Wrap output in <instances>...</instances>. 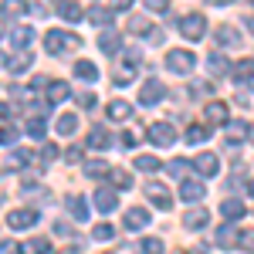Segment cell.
Wrapping results in <instances>:
<instances>
[{"mask_svg":"<svg viewBox=\"0 0 254 254\" xmlns=\"http://www.w3.org/2000/svg\"><path fill=\"white\" fill-rule=\"evenodd\" d=\"M44 48H48V55H68V51H78L81 48V38L78 34H71V31H48L44 34Z\"/></svg>","mask_w":254,"mask_h":254,"instance_id":"1","label":"cell"},{"mask_svg":"<svg viewBox=\"0 0 254 254\" xmlns=\"http://www.w3.org/2000/svg\"><path fill=\"white\" fill-rule=\"evenodd\" d=\"M193 64H196V55H193V51H187V48H173V51L166 55V68L176 71V75L193 71Z\"/></svg>","mask_w":254,"mask_h":254,"instance_id":"2","label":"cell"},{"mask_svg":"<svg viewBox=\"0 0 254 254\" xmlns=\"http://www.w3.org/2000/svg\"><path fill=\"white\" fill-rule=\"evenodd\" d=\"M180 34L187 41H200L203 34H207V20H203V14H187V17L180 20Z\"/></svg>","mask_w":254,"mask_h":254,"instance_id":"3","label":"cell"},{"mask_svg":"<svg viewBox=\"0 0 254 254\" xmlns=\"http://www.w3.org/2000/svg\"><path fill=\"white\" fill-rule=\"evenodd\" d=\"M149 139H153V146H159V149H170L176 142V132L170 122H153L149 126Z\"/></svg>","mask_w":254,"mask_h":254,"instance_id":"4","label":"cell"},{"mask_svg":"<svg viewBox=\"0 0 254 254\" xmlns=\"http://www.w3.org/2000/svg\"><path fill=\"white\" fill-rule=\"evenodd\" d=\"M146 196H149V203L156 207V210H170L173 207V196H170V190L163 187V183H146Z\"/></svg>","mask_w":254,"mask_h":254,"instance_id":"5","label":"cell"},{"mask_svg":"<svg viewBox=\"0 0 254 254\" xmlns=\"http://www.w3.org/2000/svg\"><path fill=\"white\" fill-rule=\"evenodd\" d=\"M34 224H38V210H31V207L7 214V227H10V231H27V227H34Z\"/></svg>","mask_w":254,"mask_h":254,"instance_id":"6","label":"cell"},{"mask_svg":"<svg viewBox=\"0 0 254 254\" xmlns=\"http://www.w3.org/2000/svg\"><path fill=\"white\" fill-rule=\"evenodd\" d=\"M190 166H193L200 176H217V173H220V159H217L214 153H200Z\"/></svg>","mask_w":254,"mask_h":254,"instance_id":"7","label":"cell"},{"mask_svg":"<svg viewBox=\"0 0 254 254\" xmlns=\"http://www.w3.org/2000/svg\"><path fill=\"white\" fill-rule=\"evenodd\" d=\"M149 220H153V217H149V210H146V207H129L122 224H126V231H142Z\"/></svg>","mask_w":254,"mask_h":254,"instance_id":"8","label":"cell"},{"mask_svg":"<svg viewBox=\"0 0 254 254\" xmlns=\"http://www.w3.org/2000/svg\"><path fill=\"white\" fill-rule=\"evenodd\" d=\"M159 98H163V81L149 78L142 88H139V105H156Z\"/></svg>","mask_w":254,"mask_h":254,"instance_id":"9","label":"cell"},{"mask_svg":"<svg viewBox=\"0 0 254 254\" xmlns=\"http://www.w3.org/2000/svg\"><path fill=\"white\" fill-rule=\"evenodd\" d=\"M203 196H207V187H203L200 180H183V187H180V200L196 203V200H203Z\"/></svg>","mask_w":254,"mask_h":254,"instance_id":"10","label":"cell"},{"mask_svg":"<svg viewBox=\"0 0 254 254\" xmlns=\"http://www.w3.org/2000/svg\"><path fill=\"white\" fill-rule=\"evenodd\" d=\"M31 64H34V55H31V51H17L14 58H7V71H10V75H24Z\"/></svg>","mask_w":254,"mask_h":254,"instance_id":"11","label":"cell"},{"mask_svg":"<svg viewBox=\"0 0 254 254\" xmlns=\"http://www.w3.org/2000/svg\"><path fill=\"white\" fill-rule=\"evenodd\" d=\"M203 116H207V122H214V126H227V122H231V112H227L224 102H210Z\"/></svg>","mask_w":254,"mask_h":254,"instance_id":"12","label":"cell"},{"mask_svg":"<svg viewBox=\"0 0 254 254\" xmlns=\"http://www.w3.org/2000/svg\"><path fill=\"white\" fill-rule=\"evenodd\" d=\"M183 224H187L190 231H203V227L210 224V214H207L203 207H193V210H187V217H183Z\"/></svg>","mask_w":254,"mask_h":254,"instance_id":"13","label":"cell"},{"mask_svg":"<svg viewBox=\"0 0 254 254\" xmlns=\"http://www.w3.org/2000/svg\"><path fill=\"white\" fill-rule=\"evenodd\" d=\"M105 112H109L112 122H126V119L132 116V105H129V102H122V98H116V102H109V109H105Z\"/></svg>","mask_w":254,"mask_h":254,"instance_id":"14","label":"cell"},{"mask_svg":"<svg viewBox=\"0 0 254 254\" xmlns=\"http://www.w3.org/2000/svg\"><path fill=\"white\" fill-rule=\"evenodd\" d=\"M95 207L102 210V214H112V210L119 207V196L105 187V190H98V193H95Z\"/></svg>","mask_w":254,"mask_h":254,"instance_id":"15","label":"cell"},{"mask_svg":"<svg viewBox=\"0 0 254 254\" xmlns=\"http://www.w3.org/2000/svg\"><path fill=\"white\" fill-rule=\"evenodd\" d=\"M109 142H112V136H109L102 126H95V129L88 132V139H85V146H88V149H105Z\"/></svg>","mask_w":254,"mask_h":254,"instance_id":"16","label":"cell"},{"mask_svg":"<svg viewBox=\"0 0 254 254\" xmlns=\"http://www.w3.org/2000/svg\"><path fill=\"white\" fill-rule=\"evenodd\" d=\"M231 78H234L237 85L251 81V78H254V61H237L234 68H231Z\"/></svg>","mask_w":254,"mask_h":254,"instance_id":"17","label":"cell"},{"mask_svg":"<svg viewBox=\"0 0 254 254\" xmlns=\"http://www.w3.org/2000/svg\"><path fill=\"white\" fill-rule=\"evenodd\" d=\"M237 237H241V231H237L234 224H227V227L217 231V244L220 248H237Z\"/></svg>","mask_w":254,"mask_h":254,"instance_id":"18","label":"cell"},{"mask_svg":"<svg viewBox=\"0 0 254 254\" xmlns=\"http://www.w3.org/2000/svg\"><path fill=\"white\" fill-rule=\"evenodd\" d=\"M64 203H68V214L75 217V220H85V217H88V203H85L78 193H71L68 200H64Z\"/></svg>","mask_w":254,"mask_h":254,"instance_id":"19","label":"cell"},{"mask_svg":"<svg viewBox=\"0 0 254 254\" xmlns=\"http://www.w3.org/2000/svg\"><path fill=\"white\" fill-rule=\"evenodd\" d=\"M68 95H71V88H68L64 81H51V85H48V102H51V105H58V102H64Z\"/></svg>","mask_w":254,"mask_h":254,"instance_id":"20","label":"cell"},{"mask_svg":"<svg viewBox=\"0 0 254 254\" xmlns=\"http://www.w3.org/2000/svg\"><path fill=\"white\" fill-rule=\"evenodd\" d=\"M224 129H227V139H231V142H241V139H248V132H251L248 122H227Z\"/></svg>","mask_w":254,"mask_h":254,"instance_id":"21","label":"cell"},{"mask_svg":"<svg viewBox=\"0 0 254 254\" xmlns=\"http://www.w3.org/2000/svg\"><path fill=\"white\" fill-rule=\"evenodd\" d=\"M58 14L64 20H81V7L75 0H58Z\"/></svg>","mask_w":254,"mask_h":254,"instance_id":"22","label":"cell"},{"mask_svg":"<svg viewBox=\"0 0 254 254\" xmlns=\"http://www.w3.org/2000/svg\"><path fill=\"white\" fill-rule=\"evenodd\" d=\"M10 41H14L17 48H31V41H34V27H14V31H10Z\"/></svg>","mask_w":254,"mask_h":254,"instance_id":"23","label":"cell"},{"mask_svg":"<svg viewBox=\"0 0 254 254\" xmlns=\"http://www.w3.org/2000/svg\"><path fill=\"white\" fill-rule=\"evenodd\" d=\"M78 129V116L75 112H64V116L58 119V136H71Z\"/></svg>","mask_w":254,"mask_h":254,"instance_id":"24","label":"cell"},{"mask_svg":"<svg viewBox=\"0 0 254 254\" xmlns=\"http://www.w3.org/2000/svg\"><path fill=\"white\" fill-rule=\"evenodd\" d=\"M109 183H112L116 190H129V187H132V176L126 173V170H109Z\"/></svg>","mask_w":254,"mask_h":254,"instance_id":"25","label":"cell"},{"mask_svg":"<svg viewBox=\"0 0 254 254\" xmlns=\"http://www.w3.org/2000/svg\"><path fill=\"white\" fill-rule=\"evenodd\" d=\"M220 214L227 217V220H237V217H244V203L241 200H224L220 203Z\"/></svg>","mask_w":254,"mask_h":254,"instance_id":"26","label":"cell"},{"mask_svg":"<svg viewBox=\"0 0 254 254\" xmlns=\"http://www.w3.org/2000/svg\"><path fill=\"white\" fill-rule=\"evenodd\" d=\"M75 75H78L81 81H95L98 78V68L92 64V61H75Z\"/></svg>","mask_w":254,"mask_h":254,"instance_id":"27","label":"cell"},{"mask_svg":"<svg viewBox=\"0 0 254 254\" xmlns=\"http://www.w3.org/2000/svg\"><path fill=\"white\" fill-rule=\"evenodd\" d=\"M183 139H187L190 146H200L203 139H210V132H207V126H190V129L183 132Z\"/></svg>","mask_w":254,"mask_h":254,"instance_id":"28","label":"cell"},{"mask_svg":"<svg viewBox=\"0 0 254 254\" xmlns=\"http://www.w3.org/2000/svg\"><path fill=\"white\" fill-rule=\"evenodd\" d=\"M237 41H241V34H237L231 24H220L217 27V44H237Z\"/></svg>","mask_w":254,"mask_h":254,"instance_id":"29","label":"cell"},{"mask_svg":"<svg viewBox=\"0 0 254 254\" xmlns=\"http://www.w3.org/2000/svg\"><path fill=\"white\" fill-rule=\"evenodd\" d=\"M119 44H122V41H119V34H116V31H105V34L98 38V48H102L105 55H112V51H119Z\"/></svg>","mask_w":254,"mask_h":254,"instance_id":"30","label":"cell"},{"mask_svg":"<svg viewBox=\"0 0 254 254\" xmlns=\"http://www.w3.org/2000/svg\"><path fill=\"white\" fill-rule=\"evenodd\" d=\"M163 248H166V244H163L159 237H142V241H139V254H163Z\"/></svg>","mask_w":254,"mask_h":254,"instance_id":"31","label":"cell"},{"mask_svg":"<svg viewBox=\"0 0 254 254\" xmlns=\"http://www.w3.org/2000/svg\"><path fill=\"white\" fill-rule=\"evenodd\" d=\"M24 254H51V244L44 241V237H34V241H27V244H20Z\"/></svg>","mask_w":254,"mask_h":254,"instance_id":"32","label":"cell"},{"mask_svg":"<svg viewBox=\"0 0 254 254\" xmlns=\"http://www.w3.org/2000/svg\"><path fill=\"white\" fill-rule=\"evenodd\" d=\"M227 68H231V64H227V58L214 51V55H210V61H207V71H210V75H224Z\"/></svg>","mask_w":254,"mask_h":254,"instance_id":"33","label":"cell"},{"mask_svg":"<svg viewBox=\"0 0 254 254\" xmlns=\"http://www.w3.org/2000/svg\"><path fill=\"white\" fill-rule=\"evenodd\" d=\"M27 163H31V153H27V149H14V153L7 156V166H10V170H20V166H27Z\"/></svg>","mask_w":254,"mask_h":254,"instance_id":"34","label":"cell"},{"mask_svg":"<svg viewBox=\"0 0 254 254\" xmlns=\"http://www.w3.org/2000/svg\"><path fill=\"white\" fill-rule=\"evenodd\" d=\"M88 20L98 24V27H105V24L112 20V10H105V7H92V10H88Z\"/></svg>","mask_w":254,"mask_h":254,"instance_id":"35","label":"cell"},{"mask_svg":"<svg viewBox=\"0 0 254 254\" xmlns=\"http://www.w3.org/2000/svg\"><path fill=\"white\" fill-rule=\"evenodd\" d=\"M24 10H27L24 0H3V17H20Z\"/></svg>","mask_w":254,"mask_h":254,"instance_id":"36","label":"cell"},{"mask_svg":"<svg viewBox=\"0 0 254 254\" xmlns=\"http://www.w3.org/2000/svg\"><path fill=\"white\" fill-rule=\"evenodd\" d=\"M85 176H109V163H102V159H92L88 166H85Z\"/></svg>","mask_w":254,"mask_h":254,"instance_id":"37","label":"cell"},{"mask_svg":"<svg viewBox=\"0 0 254 254\" xmlns=\"http://www.w3.org/2000/svg\"><path fill=\"white\" fill-rule=\"evenodd\" d=\"M136 170H142V173H156V170H159V159L156 156H139L136 159Z\"/></svg>","mask_w":254,"mask_h":254,"instance_id":"38","label":"cell"},{"mask_svg":"<svg viewBox=\"0 0 254 254\" xmlns=\"http://www.w3.org/2000/svg\"><path fill=\"white\" fill-rule=\"evenodd\" d=\"M92 237H95V241H112V237H116V227H112V224H95Z\"/></svg>","mask_w":254,"mask_h":254,"instance_id":"39","label":"cell"},{"mask_svg":"<svg viewBox=\"0 0 254 254\" xmlns=\"http://www.w3.org/2000/svg\"><path fill=\"white\" fill-rule=\"evenodd\" d=\"M24 129H27L34 139H41V136H44V119H27V126H24Z\"/></svg>","mask_w":254,"mask_h":254,"instance_id":"40","label":"cell"},{"mask_svg":"<svg viewBox=\"0 0 254 254\" xmlns=\"http://www.w3.org/2000/svg\"><path fill=\"white\" fill-rule=\"evenodd\" d=\"M129 31H132V34H149V20L146 17H132L129 20Z\"/></svg>","mask_w":254,"mask_h":254,"instance_id":"41","label":"cell"},{"mask_svg":"<svg viewBox=\"0 0 254 254\" xmlns=\"http://www.w3.org/2000/svg\"><path fill=\"white\" fill-rule=\"evenodd\" d=\"M139 139H142V129H139V126H136L132 132H122V146H126V149H132V146H136Z\"/></svg>","mask_w":254,"mask_h":254,"instance_id":"42","label":"cell"},{"mask_svg":"<svg viewBox=\"0 0 254 254\" xmlns=\"http://www.w3.org/2000/svg\"><path fill=\"white\" fill-rule=\"evenodd\" d=\"M55 159H58V146H44L41 149V166H51Z\"/></svg>","mask_w":254,"mask_h":254,"instance_id":"43","label":"cell"},{"mask_svg":"<svg viewBox=\"0 0 254 254\" xmlns=\"http://www.w3.org/2000/svg\"><path fill=\"white\" fill-rule=\"evenodd\" d=\"M0 142H3V146H14V142H17V129H10V126H0Z\"/></svg>","mask_w":254,"mask_h":254,"instance_id":"44","label":"cell"},{"mask_svg":"<svg viewBox=\"0 0 254 254\" xmlns=\"http://www.w3.org/2000/svg\"><path fill=\"white\" fill-rule=\"evenodd\" d=\"M0 254H24V248L17 241H0Z\"/></svg>","mask_w":254,"mask_h":254,"instance_id":"45","label":"cell"},{"mask_svg":"<svg viewBox=\"0 0 254 254\" xmlns=\"http://www.w3.org/2000/svg\"><path fill=\"white\" fill-rule=\"evenodd\" d=\"M237 248H248V251H251V248H254V231H241V237H237Z\"/></svg>","mask_w":254,"mask_h":254,"instance_id":"46","label":"cell"},{"mask_svg":"<svg viewBox=\"0 0 254 254\" xmlns=\"http://www.w3.org/2000/svg\"><path fill=\"white\" fill-rule=\"evenodd\" d=\"M170 173L183 176V173H187V159H170Z\"/></svg>","mask_w":254,"mask_h":254,"instance_id":"47","label":"cell"},{"mask_svg":"<svg viewBox=\"0 0 254 254\" xmlns=\"http://www.w3.org/2000/svg\"><path fill=\"white\" fill-rule=\"evenodd\" d=\"M51 231H55L58 237H68V234H71V224H64V220H58V224H55Z\"/></svg>","mask_w":254,"mask_h":254,"instance_id":"48","label":"cell"},{"mask_svg":"<svg viewBox=\"0 0 254 254\" xmlns=\"http://www.w3.org/2000/svg\"><path fill=\"white\" fill-rule=\"evenodd\" d=\"M64 159H68V163H78L81 159V146H71V149L64 153Z\"/></svg>","mask_w":254,"mask_h":254,"instance_id":"49","label":"cell"},{"mask_svg":"<svg viewBox=\"0 0 254 254\" xmlns=\"http://www.w3.org/2000/svg\"><path fill=\"white\" fill-rule=\"evenodd\" d=\"M146 7H149V10H166L170 0H146Z\"/></svg>","mask_w":254,"mask_h":254,"instance_id":"50","label":"cell"},{"mask_svg":"<svg viewBox=\"0 0 254 254\" xmlns=\"http://www.w3.org/2000/svg\"><path fill=\"white\" fill-rule=\"evenodd\" d=\"M78 105H85V109H92V105H95V95H92V92H85V95H78Z\"/></svg>","mask_w":254,"mask_h":254,"instance_id":"51","label":"cell"},{"mask_svg":"<svg viewBox=\"0 0 254 254\" xmlns=\"http://www.w3.org/2000/svg\"><path fill=\"white\" fill-rule=\"evenodd\" d=\"M132 7V0H112V10H129Z\"/></svg>","mask_w":254,"mask_h":254,"instance_id":"52","label":"cell"},{"mask_svg":"<svg viewBox=\"0 0 254 254\" xmlns=\"http://www.w3.org/2000/svg\"><path fill=\"white\" fill-rule=\"evenodd\" d=\"M7 119H10V105H0V126H3Z\"/></svg>","mask_w":254,"mask_h":254,"instance_id":"53","label":"cell"},{"mask_svg":"<svg viewBox=\"0 0 254 254\" xmlns=\"http://www.w3.org/2000/svg\"><path fill=\"white\" fill-rule=\"evenodd\" d=\"M61 254H81V244H71L68 251H61Z\"/></svg>","mask_w":254,"mask_h":254,"instance_id":"54","label":"cell"},{"mask_svg":"<svg viewBox=\"0 0 254 254\" xmlns=\"http://www.w3.org/2000/svg\"><path fill=\"white\" fill-rule=\"evenodd\" d=\"M207 3H214V7H227V3H234V0H207Z\"/></svg>","mask_w":254,"mask_h":254,"instance_id":"55","label":"cell"},{"mask_svg":"<svg viewBox=\"0 0 254 254\" xmlns=\"http://www.w3.org/2000/svg\"><path fill=\"white\" fill-rule=\"evenodd\" d=\"M0 68H7V58H3V55H0Z\"/></svg>","mask_w":254,"mask_h":254,"instance_id":"56","label":"cell"},{"mask_svg":"<svg viewBox=\"0 0 254 254\" xmlns=\"http://www.w3.org/2000/svg\"><path fill=\"white\" fill-rule=\"evenodd\" d=\"M248 27H251V34H254V17H251V20H248Z\"/></svg>","mask_w":254,"mask_h":254,"instance_id":"57","label":"cell"},{"mask_svg":"<svg viewBox=\"0 0 254 254\" xmlns=\"http://www.w3.org/2000/svg\"><path fill=\"white\" fill-rule=\"evenodd\" d=\"M251 193H254V180H251Z\"/></svg>","mask_w":254,"mask_h":254,"instance_id":"58","label":"cell"}]
</instances>
